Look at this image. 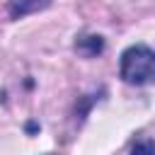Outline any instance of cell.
<instances>
[{"label": "cell", "instance_id": "obj_1", "mask_svg": "<svg viewBox=\"0 0 155 155\" xmlns=\"http://www.w3.org/2000/svg\"><path fill=\"white\" fill-rule=\"evenodd\" d=\"M119 75L126 85H153L155 82V51L145 44H133L121 53Z\"/></svg>", "mask_w": 155, "mask_h": 155}, {"label": "cell", "instance_id": "obj_4", "mask_svg": "<svg viewBox=\"0 0 155 155\" xmlns=\"http://www.w3.org/2000/svg\"><path fill=\"white\" fill-rule=\"evenodd\" d=\"M131 155H155V140H138L131 148Z\"/></svg>", "mask_w": 155, "mask_h": 155}, {"label": "cell", "instance_id": "obj_2", "mask_svg": "<svg viewBox=\"0 0 155 155\" xmlns=\"http://www.w3.org/2000/svg\"><path fill=\"white\" fill-rule=\"evenodd\" d=\"M51 0H17L12 7H10V15L12 17H24L29 12H36V10H44Z\"/></svg>", "mask_w": 155, "mask_h": 155}, {"label": "cell", "instance_id": "obj_3", "mask_svg": "<svg viewBox=\"0 0 155 155\" xmlns=\"http://www.w3.org/2000/svg\"><path fill=\"white\" fill-rule=\"evenodd\" d=\"M102 46H104L102 36H82V39L75 44V48H78L80 53H85V56H97V53L102 51Z\"/></svg>", "mask_w": 155, "mask_h": 155}]
</instances>
